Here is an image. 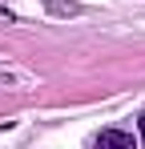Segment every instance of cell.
Returning <instances> with one entry per match:
<instances>
[{
  "instance_id": "cell-2",
  "label": "cell",
  "mask_w": 145,
  "mask_h": 149,
  "mask_svg": "<svg viewBox=\"0 0 145 149\" xmlns=\"http://www.w3.org/2000/svg\"><path fill=\"white\" fill-rule=\"evenodd\" d=\"M141 141H145V113H141Z\"/></svg>"
},
{
  "instance_id": "cell-1",
  "label": "cell",
  "mask_w": 145,
  "mask_h": 149,
  "mask_svg": "<svg viewBox=\"0 0 145 149\" xmlns=\"http://www.w3.org/2000/svg\"><path fill=\"white\" fill-rule=\"evenodd\" d=\"M97 149H137L133 133H121V129H105L97 137Z\"/></svg>"
}]
</instances>
